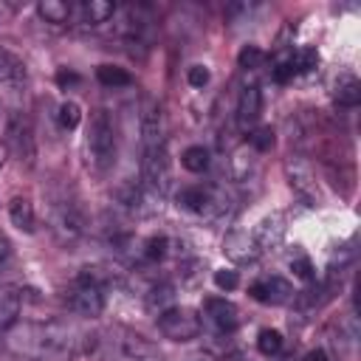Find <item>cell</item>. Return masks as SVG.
Segmentation results:
<instances>
[{
  "label": "cell",
  "mask_w": 361,
  "mask_h": 361,
  "mask_svg": "<svg viewBox=\"0 0 361 361\" xmlns=\"http://www.w3.org/2000/svg\"><path fill=\"white\" fill-rule=\"evenodd\" d=\"M6 347L28 361H73L85 355L93 338L68 322H28L3 333Z\"/></svg>",
  "instance_id": "obj_1"
},
{
  "label": "cell",
  "mask_w": 361,
  "mask_h": 361,
  "mask_svg": "<svg viewBox=\"0 0 361 361\" xmlns=\"http://www.w3.org/2000/svg\"><path fill=\"white\" fill-rule=\"evenodd\" d=\"M87 161L96 172H107L116 164V127L107 110L96 107L87 127Z\"/></svg>",
  "instance_id": "obj_2"
},
{
  "label": "cell",
  "mask_w": 361,
  "mask_h": 361,
  "mask_svg": "<svg viewBox=\"0 0 361 361\" xmlns=\"http://www.w3.org/2000/svg\"><path fill=\"white\" fill-rule=\"evenodd\" d=\"M68 307L76 313V316H85V319H93L104 310V279L99 274H93L90 268L82 271L73 282V288L68 290L65 296Z\"/></svg>",
  "instance_id": "obj_3"
},
{
  "label": "cell",
  "mask_w": 361,
  "mask_h": 361,
  "mask_svg": "<svg viewBox=\"0 0 361 361\" xmlns=\"http://www.w3.org/2000/svg\"><path fill=\"white\" fill-rule=\"evenodd\" d=\"M141 180L147 189L164 195L169 189V155H166V141L158 144H144L141 147Z\"/></svg>",
  "instance_id": "obj_4"
},
{
  "label": "cell",
  "mask_w": 361,
  "mask_h": 361,
  "mask_svg": "<svg viewBox=\"0 0 361 361\" xmlns=\"http://www.w3.org/2000/svg\"><path fill=\"white\" fill-rule=\"evenodd\" d=\"M158 330L169 341H192L200 336V316L189 307H166L158 313Z\"/></svg>",
  "instance_id": "obj_5"
},
{
  "label": "cell",
  "mask_w": 361,
  "mask_h": 361,
  "mask_svg": "<svg viewBox=\"0 0 361 361\" xmlns=\"http://www.w3.org/2000/svg\"><path fill=\"white\" fill-rule=\"evenodd\" d=\"M6 141H8V147H11V152L17 155L20 164L34 166L37 141H34L31 121H28L23 113H11V116H8V121H6Z\"/></svg>",
  "instance_id": "obj_6"
},
{
  "label": "cell",
  "mask_w": 361,
  "mask_h": 361,
  "mask_svg": "<svg viewBox=\"0 0 361 361\" xmlns=\"http://www.w3.org/2000/svg\"><path fill=\"white\" fill-rule=\"evenodd\" d=\"M285 175H288V183H290L293 195H296L305 206H316V203H319L316 172H313V166H310L305 158H299V155L285 158Z\"/></svg>",
  "instance_id": "obj_7"
},
{
  "label": "cell",
  "mask_w": 361,
  "mask_h": 361,
  "mask_svg": "<svg viewBox=\"0 0 361 361\" xmlns=\"http://www.w3.org/2000/svg\"><path fill=\"white\" fill-rule=\"evenodd\" d=\"M51 231L62 245L76 243L85 234V214L76 203H59L51 212Z\"/></svg>",
  "instance_id": "obj_8"
},
{
  "label": "cell",
  "mask_w": 361,
  "mask_h": 361,
  "mask_svg": "<svg viewBox=\"0 0 361 361\" xmlns=\"http://www.w3.org/2000/svg\"><path fill=\"white\" fill-rule=\"evenodd\" d=\"M138 130H141V147L164 141V113L158 99L144 96L138 104Z\"/></svg>",
  "instance_id": "obj_9"
},
{
  "label": "cell",
  "mask_w": 361,
  "mask_h": 361,
  "mask_svg": "<svg viewBox=\"0 0 361 361\" xmlns=\"http://www.w3.org/2000/svg\"><path fill=\"white\" fill-rule=\"evenodd\" d=\"M290 285L282 279V276H265L259 282L251 285V296L257 302H265V305H282L290 299Z\"/></svg>",
  "instance_id": "obj_10"
},
{
  "label": "cell",
  "mask_w": 361,
  "mask_h": 361,
  "mask_svg": "<svg viewBox=\"0 0 361 361\" xmlns=\"http://www.w3.org/2000/svg\"><path fill=\"white\" fill-rule=\"evenodd\" d=\"M259 113H262V93H259V87L257 85L243 87V93L237 99V124L243 130H248L251 124H257Z\"/></svg>",
  "instance_id": "obj_11"
},
{
  "label": "cell",
  "mask_w": 361,
  "mask_h": 361,
  "mask_svg": "<svg viewBox=\"0 0 361 361\" xmlns=\"http://www.w3.org/2000/svg\"><path fill=\"white\" fill-rule=\"evenodd\" d=\"M203 307H206V316L212 319V324H214L220 333H231V330L240 324L237 307H234L231 302H226V299H206Z\"/></svg>",
  "instance_id": "obj_12"
},
{
  "label": "cell",
  "mask_w": 361,
  "mask_h": 361,
  "mask_svg": "<svg viewBox=\"0 0 361 361\" xmlns=\"http://www.w3.org/2000/svg\"><path fill=\"white\" fill-rule=\"evenodd\" d=\"M20 307H23L20 290L11 288V285H3V288H0V336L17 324V319H20Z\"/></svg>",
  "instance_id": "obj_13"
},
{
  "label": "cell",
  "mask_w": 361,
  "mask_h": 361,
  "mask_svg": "<svg viewBox=\"0 0 361 361\" xmlns=\"http://www.w3.org/2000/svg\"><path fill=\"white\" fill-rule=\"evenodd\" d=\"M71 11H76L79 23H85V25H99V23H107V20L116 14V3H110V0H85V3H79L76 8H71Z\"/></svg>",
  "instance_id": "obj_14"
},
{
  "label": "cell",
  "mask_w": 361,
  "mask_h": 361,
  "mask_svg": "<svg viewBox=\"0 0 361 361\" xmlns=\"http://www.w3.org/2000/svg\"><path fill=\"white\" fill-rule=\"evenodd\" d=\"M25 82V65L17 54L8 48H0V85L3 87H17Z\"/></svg>",
  "instance_id": "obj_15"
},
{
  "label": "cell",
  "mask_w": 361,
  "mask_h": 361,
  "mask_svg": "<svg viewBox=\"0 0 361 361\" xmlns=\"http://www.w3.org/2000/svg\"><path fill=\"white\" fill-rule=\"evenodd\" d=\"M231 259H237V262H248V259H254L257 254H259V245L254 243V237H248V234H243V231H234L228 240H226V248H223Z\"/></svg>",
  "instance_id": "obj_16"
},
{
  "label": "cell",
  "mask_w": 361,
  "mask_h": 361,
  "mask_svg": "<svg viewBox=\"0 0 361 361\" xmlns=\"http://www.w3.org/2000/svg\"><path fill=\"white\" fill-rule=\"evenodd\" d=\"M8 217H11L14 228H20V231H25V234L34 231L37 217H34V206H31L28 197H20V195L11 197V203H8Z\"/></svg>",
  "instance_id": "obj_17"
},
{
  "label": "cell",
  "mask_w": 361,
  "mask_h": 361,
  "mask_svg": "<svg viewBox=\"0 0 361 361\" xmlns=\"http://www.w3.org/2000/svg\"><path fill=\"white\" fill-rule=\"evenodd\" d=\"M333 99L338 107H358L361 102V82L350 73H344L338 82H336V90H333Z\"/></svg>",
  "instance_id": "obj_18"
},
{
  "label": "cell",
  "mask_w": 361,
  "mask_h": 361,
  "mask_svg": "<svg viewBox=\"0 0 361 361\" xmlns=\"http://www.w3.org/2000/svg\"><path fill=\"white\" fill-rule=\"evenodd\" d=\"M37 11H39V17L45 23H54V25H62L71 17V6L65 0H39L37 3Z\"/></svg>",
  "instance_id": "obj_19"
},
{
  "label": "cell",
  "mask_w": 361,
  "mask_h": 361,
  "mask_svg": "<svg viewBox=\"0 0 361 361\" xmlns=\"http://www.w3.org/2000/svg\"><path fill=\"white\" fill-rule=\"evenodd\" d=\"M178 200L186 206V209H192V212H206L214 200H212V189H203V186H189V189H183L180 195H178Z\"/></svg>",
  "instance_id": "obj_20"
},
{
  "label": "cell",
  "mask_w": 361,
  "mask_h": 361,
  "mask_svg": "<svg viewBox=\"0 0 361 361\" xmlns=\"http://www.w3.org/2000/svg\"><path fill=\"white\" fill-rule=\"evenodd\" d=\"M96 79L104 85V87H127L133 82V76L124 71V68H116V65H99L96 68Z\"/></svg>",
  "instance_id": "obj_21"
},
{
  "label": "cell",
  "mask_w": 361,
  "mask_h": 361,
  "mask_svg": "<svg viewBox=\"0 0 361 361\" xmlns=\"http://www.w3.org/2000/svg\"><path fill=\"white\" fill-rule=\"evenodd\" d=\"M180 164L189 172H206L209 169V152L203 147H186L180 155Z\"/></svg>",
  "instance_id": "obj_22"
},
{
  "label": "cell",
  "mask_w": 361,
  "mask_h": 361,
  "mask_svg": "<svg viewBox=\"0 0 361 361\" xmlns=\"http://www.w3.org/2000/svg\"><path fill=\"white\" fill-rule=\"evenodd\" d=\"M56 118H59V124H62L65 130H73V127L82 121V107H79L76 102H62Z\"/></svg>",
  "instance_id": "obj_23"
},
{
  "label": "cell",
  "mask_w": 361,
  "mask_h": 361,
  "mask_svg": "<svg viewBox=\"0 0 361 361\" xmlns=\"http://www.w3.org/2000/svg\"><path fill=\"white\" fill-rule=\"evenodd\" d=\"M248 144H251V149H257V152H268V149L274 147V130H271V127H257V130H251V133H248Z\"/></svg>",
  "instance_id": "obj_24"
},
{
  "label": "cell",
  "mask_w": 361,
  "mask_h": 361,
  "mask_svg": "<svg viewBox=\"0 0 361 361\" xmlns=\"http://www.w3.org/2000/svg\"><path fill=\"white\" fill-rule=\"evenodd\" d=\"M257 347L262 355H274L282 350V333L279 330H262L259 338H257Z\"/></svg>",
  "instance_id": "obj_25"
},
{
  "label": "cell",
  "mask_w": 361,
  "mask_h": 361,
  "mask_svg": "<svg viewBox=\"0 0 361 361\" xmlns=\"http://www.w3.org/2000/svg\"><path fill=\"white\" fill-rule=\"evenodd\" d=\"M237 62H240V68H245V71H254V68H262V62H265V54H262L257 45H245V48L237 54Z\"/></svg>",
  "instance_id": "obj_26"
},
{
  "label": "cell",
  "mask_w": 361,
  "mask_h": 361,
  "mask_svg": "<svg viewBox=\"0 0 361 361\" xmlns=\"http://www.w3.org/2000/svg\"><path fill=\"white\" fill-rule=\"evenodd\" d=\"M290 65H293L296 73H307V71H313L319 65V54L313 48H302L296 56H290Z\"/></svg>",
  "instance_id": "obj_27"
},
{
  "label": "cell",
  "mask_w": 361,
  "mask_h": 361,
  "mask_svg": "<svg viewBox=\"0 0 361 361\" xmlns=\"http://www.w3.org/2000/svg\"><path fill=\"white\" fill-rule=\"evenodd\" d=\"M166 254V237H149L147 243H144V257L147 259H161Z\"/></svg>",
  "instance_id": "obj_28"
},
{
  "label": "cell",
  "mask_w": 361,
  "mask_h": 361,
  "mask_svg": "<svg viewBox=\"0 0 361 361\" xmlns=\"http://www.w3.org/2000/svg\"><path fill=\"white\" fill-rule=\"evenodd\" d=\"M214 285H217L220 290H234V288L240 285V276H237V271L220 268V271H214Z\"/></svg>",
  "instance_id": "obj_29"
},
{
  "label": "cell",
  "mask_w": 361,
  "mask_h": 361,
  "mask_svg": "<svg viewBox=\"0 0 361 361\" xmlns=\"http://www.w3.org/2000/svg\"><path fill=\"white\" fill-rule=\"evenodd\" d=\"M186 79H189L192 87H203V85L209 82V71H206L203 65H192V68L186 71Z\"/></svg>",
  "instance_id": "obj_30"
},
{
  "label": "cell",
  "mask_w": 361,
  "mask_h": 361,
  "mask_svg": "<svg viewBox=\"0 0 361 361\" xmlns=\"http://www.w3.org/2000/svg\"><path fill=\"white\" fill-rule=\"evenodd\" d=\"M290 268H293V274H296L299 279H310V276H313V265H310L307 257H296V259H290Z\"/></svg>",
  "instance_id": "obj_31"
},
{
  "label": "cell",
  "mask_w": 361,
  "mask_h": 361,
  "mask_svg": "<svg viewBox=\"0 0 361 361\" xmlns=\"http://www.w3.org/2000/svg\"><path fill=\"white\" fill-rule=\"evenodd\" d=\"M293 73H296V71H293L290 59H288V62H279V65L274 68V79H276V82H288V79H290Z\"/></svg>",
  "instance_id": "obj_32"
},
{
  "label": "cell",
  "mask_w": 361,
  "mask_h": 361,
  "mask_svg": "<svg viewBox=\"0 0 361 361\" xmlns=\"http://www.w3.org/2000/svg\"><path fill=\"white\" fill-rule=\"evenodd\" d=\"M56 82L65 87V85H76V82H79V76H76L73 71H65V68H62V71L56 73Z\"/></svg>",
  "instance_id": "obj_33"
},
{
  "label": "cell",
  "mask_w": 361,
  "mask_h": 361,
  "mask_svg": "<svg viewBox=\"0 0 361 361\" xmlns=\"http://www.w3.org/2000/svg\"><path fill=\"white\" fill-rule=\"evenodd\" d=\"M8 254H11V245H8V240L0 234V265L8 259Z\"/></svg>",
  "instance_id": "obj_34"
},
{
  "label": "cell",
  "mask_w": 361,
  "mask_h": 361,
  "mask_svg": "<svg viewBox=\"0 0 361 361\" xmlns=\"http://www.w3.org/2000/svg\"><path fill=\"white\" fill-rule=\"evenodd\" d=\"M305 361H327V353H324V350H310V353L305 355Z\"/></svg>",
  "instance_id": "obj_35"
},
{
  "label": "cell",
  "mask_w": 361,
  "mask_h": 361,
  "mask_svg": "<svg viewBox=\"0 0 361 361\" xmlns=\"http://www.w3.org/2000/svg\"><path fill=\"white\" fill-rule=\"evenodd\" d=\"M6 155H8V147L0 141V169H3V164H6Z\"/></svg>",
  "instance_id": "obj_36"
}]
</instances>
